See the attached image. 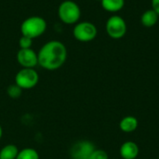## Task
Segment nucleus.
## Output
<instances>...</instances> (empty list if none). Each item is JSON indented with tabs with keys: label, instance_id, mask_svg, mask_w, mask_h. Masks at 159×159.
Returning <instances> with one entry per match:
<instances>
[{
	"label": "nucleus",
	"instance_id": "8",
	"mask_svg": "<svg viewBox=\"0 0 159 159\" xmlns=\"http://www.w3.org/2000/svg\"><path fill=\"white\" fill-rule=\"evenodd\" d=\"M95 149L93 143L89 141H79L75 143L71 149V157L73 159H89Z\"/></svg>",
	"mask_w": 159,
	"mask_h": 159
},
{
	"label": "nucleus",
	"instance_id": "9",
	"mask_svg": "<svg viewBox=\"0 0 159 159\" xmlns=\"http://www.w3.org/2000/svg\"><path fill=\"white\" fill-rule=\"evenodd\" d=\"M140 148L135 142L128 141L121 144L119 155L123 159H136L139 156Z\"/></svg>",
	"mask_w": 159,
	"mask_h": 159
},
{
	"label": "nucleus",
	"instance_id": "16",
	"mask_svg": "<svg viewBox=\"0 0 159 159\" xmlns=\"http://www.w3.org/2000/svg\"><path fill=\"white\" fill-rule=\"evenodd\" d=\"M89 159H109V156L104 150L95 148Z\"/></svg>",
	"mask_w": 159,
	"mask_h": 159
},
{
	"label": "nucleus",
	"instance_id": "18",
	"mask_svg": "<svg viewBox=\"0 0 159 159\" xmlns=\"http://www.w3.org/2000/svg\"><path fill=\"white\" fill-rule=\"evenodd\" d=\"M152 9L155 10L159 16V0H152Z\"/></svg>",
	"mask_w": 159,
	"mask_h": 159
},
{
	"label": "nucleus",
	"instance_id": "15",
	"mask_svg": "<svg viewBox=\"0 0 159 159\" xmlns=\"http://www.w3.org/2000/svg\"><path fill=\"white\" fill-rule=\"evenodd\" d=\"M21 93H22V89L18 85H16V84H11L7 89V94L11 99H18V98H20Z\"/></svg>",
	"mask_w": 159,
	"mask_h": 159
},
{
	"label": "nucleus",
	"instance_id": "4",
	"mask_svg": "<svg viewBox=\"0 0 159 159\" xmlns=\"http://www.w3.org/2000/svg\"><path fill=\"white\" fill-rule=\"evenodd\" d=\"M39 81V75L34 68H21L15 75V84L22 90L34 88Z\"/></svg>",
	"mask_w": 159,
	"mask_h": 159
},
{
	"label": "nucleus",
	"instance_id": "6",
	"mask_svg": "<svg viewBox=\"0 0 159 159\" xmlns=\"http://www.w3.org/2000/svg\"><path fill=\"white\" fill-rule=\"evenodd\" d=\"M105 29L106 33L111 38L120 39L127 33V24L122 17L118 15H114L107 20Z\"/></svg>",
	"mask_w": 159,
	"mask_h": 159
},
{
	"label": "nucleus",
	"instance_id": "5",
	"mask_svg": "<svg viewBox=\"0 0 159 159\" xmlns=\"http://www.w3.org/2000/svg\"><path fill=\"white\" fill-rule=\"evenodd\" d=\"M97 27L89 21L77 22L73 30L74 37L80 42H90L97 36Z\"/></svg>",
	"mask_w": 159,
	"mask_h": 159
},
{
	"label": "nucleus",
	"instance_id": "7",
	"mask_svg": "<svg viewBox=\"0 0 159 159\" xmlns=\"http://www.w3.org/2000/svg\"><path fill=\"white\" fill-rule=\"evenodd\" d=\"M17 61L21 68H34L38 64L37 53L31 48H20L17 53Z\"/></svg>",
	"mask_w": 159,
	"mask_h": 159
},
{
	"label": "nucleus",
	"instance_id": "19",
	"mask_svg": "<svg viewBox=\"0 0 159 159\" xmlns=\"http://www.w3.org/2000/svg\"><path fill=\"white\" fill-rule=\"evenodd\" d=\"M2 136H3V129H2V127H1V125H0V140H1V138H2Z\"/></svg>",
	"mask_w": 159,
	"mask_h": 159
},
{
	"label": "nucleus",
	"instance_id": "1",
	"mask_svg": "<svg viewBox=\"0 0 159 159\" xmlns=\"http://www.w3.org/2000/svg\"><path fill=\"white\" fill-rule=\"evenodd\" d=\"M38 65L48 71L60 69L67 60V48L58 40L47 42L37 53Z\"/></svg>",
	"mask_w": 159,
	"mask_h": 159
},
{
	"label": "nucleus",
	"instance_id": "2",
	"mask_svg": "<svg viewBox=\"0 0 159 159\" xmlns=\"http://www.w3.org/2000/svg\"><path fill=\"white\" fill-rule=\"evenodd\" d=\"M47 30V21L40 16H31L20 25V33L31 39L41 36Z\"/></svg>",
	"mask_w": 159,
	"mask_h": 159
},
{
	"label": "nucleus",
	"instance_id": "13",
	"mask_svg": "<svg viewBox=\"0 0 159 159\" xmlns=\"http://www.w3.org/2000/svg\"><path fill=\"white\" fill-rule=\"evenodd\" d=\"M19 151L15 144H7L0 150V159H16Z\"/></svg>",
	"mask_w": 159,
	"mask_h": 159
},
{
	"label": "nucleus",
	"instance_id": "17",
	"mask_svg": "<svg viewBox=\"0 0 159 159\" xmlns=\"http://www.w3.org/2000/svg\"><path fill=\"white\" fill-rule=\"evenodd\" d=\"M32 43H33V39L25 36V35H21L20 38L19 39V46L20 48H31L32 47Z\"/></svg>",
	"mask_w": 159,
	"mask_h": 159
},
{
	"label": "nucleus",
	"instance_id": "11",
	"mask_svg": "<svg viewBox=\"0 0 159 159\" xmlns=\"http://www.w3.org/2000/svg\"><path fill=\"white\" fill-rule=\"evenodd\" d=\"M159 16L153 9H148L144 11L141 17V22L144 27H153L158 21Z\"/></svg>",
	"mask_w": 159,
	"mask_h": 159
},
{
	"label": "nucleus",
	"instance_id": "14",
	"mask_svg": "<svg viewBox=\"0 0 159 159\" xmlns=\"http://www.w3.org/2000/svg\"><path fill=\"white\" fill-rule=\"evenodd\" d=\"M38 152L34 148H23L19 151L16 159H39Z\"/></svg>",
	"mask_w": 159,
	"mask_h": 159
},
{
	"label": "nucleus",
	"instance_id": "12",
	"mask_svg": "<svg viewBox=\"0 0 159 159\" xmlns=\"http://www.w3.org/2000/svg\"><path fill=\"white\" fill-rule=\"evenodd\" d=\"M102 7L108 12H117L124 7L125 0H102Z\"/></svg>",
	"mask_w": 159,
	"mask_h": 159
},
{
	"label": "nucleus",
	"instance_id": "10",
	"mask_svg": "<svg viewBox=\"0 0 159 159\" xmlns=\"http://www.w3.org/2000/svg\"><path fill=\"white\" fill-rule=\"evenodd\" d=\"M139 126L138 119L133 116H127L123 117L119 122V129L121 131L125 133H131L134 132Z\"/></svg>",
	"mask_w": 159,
	"mask_h": 159
},
{
	"label": "nucleus",
	"instance_id": "3",
	"mask_svg": "<svg viewBox=\"0 0 159 159\" xmlns=\"http://www.w3.org/2000/svg\"><path fill=\"white\" fill-rule=\"evenodd\" d=\"M58 16L65 24H75L80 19L81 10L75 2L72 0H65L59 6Z\"/></svg>",
	"mask_w": 159,
	"mask_h": 159
},
{
	"label": "nucleus",
	"instance_id": "20",
	"mask_svg": "<svg viewBox=\"0 0 159 159\" xmlns=\"http://www.w3.org/2000/svg\"><path fill=\"white\" fill-rule=\"evenodd\" d=\"M96 1H102V0H96Z\"/></svg>",
	"mask_w": 159,
	"mask_h": 159
}]
</instances>
